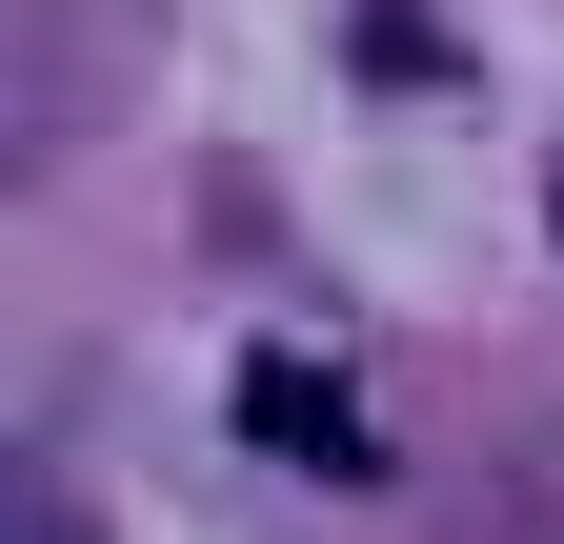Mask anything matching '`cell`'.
Instances as JSON below:
<instances>
[{
	"instance_id": "1",
	"label": "cell",
	"mask_w": 564,
	"mask_h": 544,
	"mask_svg": "<svg viewBox=\"0 0 564 544\" xmlns=\"http://www.w3.org/2000/svg\"><path fill=\"white\" fill-rule=\"evenodd\" d=\"M242 424L303 464V485H364V464H383V444H364V403H343L323 363H242Z\"/></svg>"
}]
</instances>
